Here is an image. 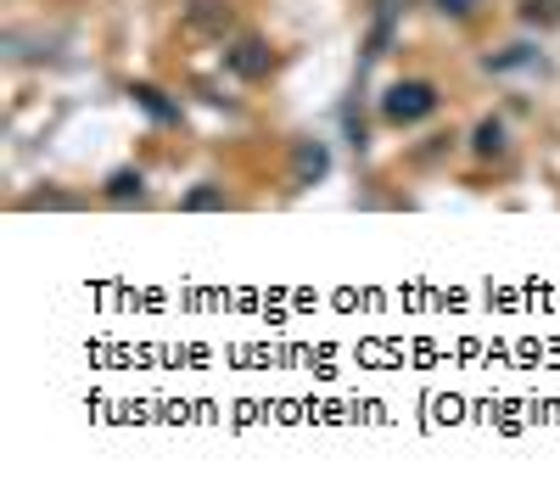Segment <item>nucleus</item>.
Instances as JSON below:
<instances>
[{"label": "nucleus", "mask_w": 560, "mask_h": 493, "mask_svg": "<svg viewBox=\"0 0 560 493\" xmlns=\"http://www.w3.org/2000/svg\"><path fill=\"white\" fill-rule=\"evenodd\" d=\"M331 174V146L325 141H297L292 152V185H320Z\"/></svg>", "instance_id": "4"}, {"label": "nucleus", "mask_w": 560, "mask_h": 493, "mask_svg": "<svg viewBox=\"0 0 560 493\" xmlns=\"http://www.w3.org/2000/svg\"><path fill=\"white\" fill-rule=\"evenodd\" d=\"M224 68L236 73V79H247V85H258V79H269V73H275V51H269L264 40L241 34V40L224 45Z\"/></svg>", "instance_id": "2"}, {"label": "nucleus", "mask_w": 560, "mask_h": 493, "mask_svg": "<svg viewBox=\"0 0 560 493\" xmlns=\"http://www.w3.org/2000/svg\"><path fill=\"white\" fill-rule=\"evenodd\" d=\"M129 101H135L152 124H180V101L168 96V90H157V85H129Z\"/></svg>", "instance_id": "5"}, {"label": "nucleus", "mask_w": 560, "mask_h": 493, "mask_svg": "<svg viewBox=\"0 0 560 493\" xmlns=\"http://www.w3.org/2000/svg\"><path fill=\"white\" fill-rule=\"evenodd\" d=\"M437 107H443V96H437L432 79H392V85L381 90V124H392V129L426 124Z\"/></svg>", "instance_id": "1"}, {"label": "nucleus", "mask_w": 560, "mask_h": 493, "mask_svg": "<svg viewBox=\"0 0 560 493\" xmlns=\"http://www.w3.org/2000/svg\"><path fill=\"white\" fill-rule=\"evenodd\" d=\"M521 17H527V23H560V0H521Z\"/></svg>", "instance_id": "10"}, {"label": "nucleus", "mask_w": 560, "mask_h": 493, "mask_svg": "<svg viewBox=\"0 0 560 493\" xmlns=\"http://www.w3.org/2000/svg\"><path fill=\"white\" fill-rule=\"evenodd\" d=\"M185 213H213V208H230V197H224V185H196V191H185L180 197Z\"/></svg>", "instance_id": "9"}, {"label": "nucleus", "mask_w": 560, "mask_h": 493, "mask_svg": "<svg viewBox=\"0 0 560 493\" xmlns=\"http://www.w3.org/2000/svg\"><path fill=\"white\" fill-rule=\"evenodd\" d=\"M23 208H73V197H62V191H34V197H23Z\"/></svg>", "instance_id": "12"}, {"label": "nucleus", "mask_w": 560, "mask_h": 493, "mask_svg": "<svg viewBox=\"0 0 560 493\" xmlns=\"http://www.w3.org/2000/svg\"><path fill=\"white\" fill-rule=\"evenodd\" d=\"M510 152V124L504 118H482V124L471 129V157H482V163H493V157Z\"/></svg>", "instance_id": "6"}, {"label": "nucleus", "mask_w": 560, "mask_h": 493, "mask_svg": "<svg viewBox=\"0 0 560 493\" xmlns=\"http://www.w3.org/2000/svg\"><path fill=\"white\" fill-rule=\"evenodd\" d=\"M101 197L118 202V208H124V202H146V174L140 169H112L107 185H101Z\"/></svg>", "instance_id": "7"}, {"label": "nucleus", "mask_w": 560, "mask_h": 493, "mask_svg": "<svg viewBox=\"0 0 560 493\" xmlns=\"http://www.w3.org/2000/svg\"><path fill=\"white\" fill-rule=\"evenodd\" d=\"M185 29L224 40V34L236 29V12H230V0H185Z\"/></svg>", "instance_id": "3"}, {"label": "nucleus", "mask_w": 560, "mask_h": 493, "mask_svg": "<svg viewBox=\"0 0 560 493\" xmlns=\"http://www.w3.org/2000/svg\"><path fill=\"white\" fill-rule=\"evenodd\" d=\"M488 73H516V68H538V45H504V51H488L482 57Z\"/></svg>", "instance_id": "8"}, {"label": "nucleus", "mask_w": 560, "mask_h": 493, "mask_svg": "<svg viewBox=\"0 0 560 493\" xmlns=\"http://www.w3.org/2000/svg\"><path fill=\"white\" fill-rule=\"evenodd\" d=\"M432 6L443 17H454V23H465V17H476V6H482V0H432Z\"/></svg>", "instance_id": "11"}]
</instances>
